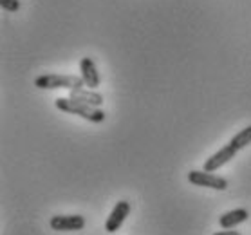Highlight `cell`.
Instances as JSON below:
<instances>
[{"mask_svg":"<svg viewBox=\"0 0 251 235\" xmlns=\"http://www.w3.org/2000/svg\"><path fill=\"white\" fill-rule=\"evenodd\" d=\"M0 6L7 13H17L20 9V0H0Z\"/></svg>","mask_w":251,"mask_h":235,"instance_id":"cell-11","label":"cell"},{"mask_svg":"<svg viewBox=\"0 0 251 235\" xmlns=\"http://www.w3.org/2000/svg\"><path fill=\"white\" fill-rule=\"evenodd\" d=\"M34 87L38 89H81L85 87L81 76L78 75H42L34 80Z\"/></svg>","mask_w":251,"mask_h":235,"instance_id":"cell-2","label":"cell"},{"mask_svg":"<svg viewBox=\"0 0 251 235\" xmlns=\"http://www.w3.org/2000/svg\"><path fill=\"white\" fill-rule=\"evenodd\" d=\"M58 110L62 112H67V114H75L80 116L83 120L92 121V123H103L107 114L105 110H101V107H92L89 104H83V102H78V100H73V98H58L54 102Z\"/></svg>","mask_w":251,"mask_h":235,"instance_id":"cell-1","label":"cell"},{"mask_svg":"<svg viewBox=\"0 0 251 235\" xmlns=\"http://www.w3.org/2000/svg\"><path fill=\"white\" fill-rule=\"evenodd\" d=\"M237 152H239V150L235 149L233 145H226V147L217 150L215 154L210 156V157L204 161V170L206 172H215L221 166H224L226 163H229V161L233 159L235 156H237Z\"/></svg>","mask_w":251,"mask_h":235,"instance_id":"cell-6","label":"cell"},{"mask_svg":"<svg viewBox=\"0 0 251 235\" xmlns=\"http://www.w3.org/2000/svg\"><path fill=\"white\" fill-rule=\"evenodd\" d=\"M229 145H233L237 150H242V149H246L248 145H251V125L242 129L240 132H237L233 138H231Z\"/></svg>","mask_w":251,"mask_h":235,"instance_id":"cell-10","label":"cell"},{"mask_svg":"<svg viewBox=\"0 0 251 235\" xmlns=\"http://www.w3.org/2000/svg\"><path fill=\"white\" fill-rule=\"evenodd\" d=\"M49 226L54 232H80L85 228L83 215H54L49 221Z\"/></svg>","mask_w":251,"mask_h":235,"instance_id":"cell-5","label":"cell"},{"mask_svg":"<svg viewBox=\"0 0 251 235\" xmlns=\"http://www.w3.org/2000/svg\"><path fill=\"white\" fill-rule=\"evenodd\" d=\"M80 71V76L83 83H85V87L96 91V87H100V75H98L96 63L92 62V58H81Z\"/></svg>","mask_w":251,"mask_h":235,"instance_id":"cell-7","label":"cell"},{"mask_svg":"<svg viewBox=\"0 0 251 235\" xmlns=\"http://www.w3.org/2000/svg\"><path fill=\"white\" fill-rule=\"evenodd\" d=\"M69 98L73 100H78V102H83V104H89L92 107H101L105 102H103V96L100 92H96L94 89H75V91L69 92Z\"/></svg>","mask_w":251,"mask_h":235,"instance_id":"cell-9","label":"cell"},{"mask_svg":"<svg viewBox=\"0 0 251 235\" xmlns=\"http://www.w3.org/2000/svg\"><path fill=\"white\" fill-rule=\"evenodd\" d=\"M128 213H130V203L128 201H118L114 208L110 210L107 221H105V230L109 234H116L123 226L125 219L128 217Z\"/></svg>","mask_w":251,"mask_h":235,"instance_id":"cell-4","label":"cell"},{"mask_svg":"<svg viewBox=\"0 0 251 235\" xmlns=\"http://www.w3.org/2000/svg\"><path fill=\"white\" fill-rule=\"evenodd\" d=\"M213 235H242V234H240V232H233V228L231 230L223 228V232H217V234H213Z\"/></svg>","mask_w":251,"mask_h":235,"instance_id":"cell-12","label":"cell"},{"mask_svg":"<svg viewBox=\"0 0 251 235\" xmlns=\"http://www.w3.org/2000/svg\"><path fill=\"white\" fill-rule=\"evenodd\" d=\"M188 181L195 186H202V188L211 190H226L228 188V181L221 176H215L213 172H206V170H192L188 174Z\"/></svg>","mask_w":251,"mask_h":235,"instance_id":"cell-3","label":"cell"},{"mask_svg":"<svg viewBox=\"0 0 251 235\" xmlns=\"http://www.w3.org/2000/svg\"><path fill=\"white\" fill-rule=\"evenodd\" d=\"M250 217V212L246 208H235V210H229V212L223 213L221 219H219V224L223 226L224 230H231L239 224L246 223Z\"/></svg>","mask_w":251,"mask_h":235,"instance_id":"cell-8","label":"cell"}]
</instances>
